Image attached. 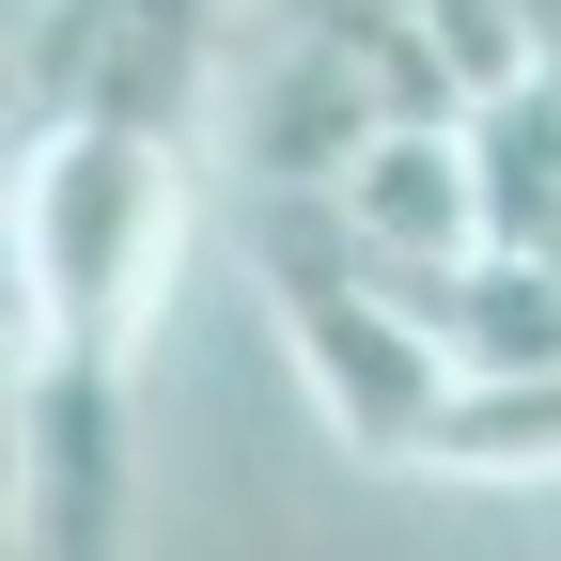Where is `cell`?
<instances>
[{"instance_id":"2","label":"cell","mask_w":561,"mask_h":561,"mask_svg":"<svg viewBox=\"0 0 561 561\" xmlns=\"http://www.w3.org/2000/svg\"><path fill=\"white\" fill-rule=\"evenodd\" d=\"M250 265H265L280 359L312 375L328 437H343V453H405V468H421V437H437V405H453V343L421 328L359 250H343L328 187H312V234H297V203H265V219H250Z\"/></svg>"},{"instance_id":"3","label":"cell","mask_w":561,"mask_h":561,"mask_svg":"<svg viewBox=\"0 0 561 561\" xmlns=\"http://www.w3.org/2000/svg\"><path fill=\"white\" fill-rule=\"evenodd\" d=\"M203 0H16V140L32 125H140L172 140L203 110Z\"/></svg>"},{"instance_id":"6","label":"cell","mask_w":561,"mask_h":561,"mask_svg":"<svg viewBox=\"0 0 561 561\" xmlns=\"http://www.w3.org/2000/svg\"><path fill=\"white\" fill-rule=\"evenodd\" d=\"M421 468H468V483H546L561 468V359L546 375H453Z\"/></svg>"},{"instance_id":"5","label":"cell","mask_w":561,"mask_h":561,"mask_svg":"<svg viewBox=\"0 0 561 561\" xmlns=\"http://www.w3.org/2000/svg\"><path fill=\"white\" fill-rule=\"evenodd\" d=\"M328 219H343V250H359L375 280H437V265H468V250H500V234H483L468 125H375L359 172L328 187Z\"/></svg>"},{"instance_id":"1","label":"cell","mask_w":561,"mask_h":561,"mask_svg":"<svg viewBox=\"0 0 561 561\" xmlns=\"http://www.w3.org/2000/svg\"><path fill=\"white\" fill-rule=\"evenodd\" d=\"M172 234H187V157L140 125H32L16 140V375L32 359H125L140 312L172 280Z\"/></svg>"},{"instance_id":"4","label":"cell","mask_w":561,"mask_h":561,"mask_svg":"<svg viewBox=\"0 0 561 561\" xmlns=\"http://www.w3.org/2000/svg\"><path fill=\"white\" fill-rule=\"evenodd\" d=\"M125 359H32L16 375V561H110L125 546Z\"/></svg>"}]
</instances>
